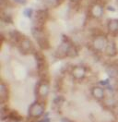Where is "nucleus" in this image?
Returning a JSON list of instances; mask_svg holds the SVG:
<instances>
[{
  "label": "nucleus",
  "mask_w": 118,
  "mask_h": 122,
  "mask_svg": "<svg viewBox=\"0 0 118 122\" xmlns=\"http://www.w3.org/2000/svg\"><path fill=\"white\" fill-rule=\"evenodd\" d=\"M32 35L33 37L36 39L38 45L40 46V47H42L43 49H47L49 47V43L48 40L45 37L44 31L42 30V29L39 28H33L32 29Z\"/></svg>",
  "instance_id": "f257e3e1"
},
{
  "label": "nucleus",
  "mask_w": 118,
  "mask_h": 122,
  "mask_svg": "<svg viewBox=\"0 0 118 122\" xmlns=\"http://www.w3.org/2000/svg\"><path fill=\"white\" fill-rule=\"evenodd\" d=\"M108 44V40L107 38L103 35V34H100V35H97L93 42H92V46L93 48L95 49L96 51L98 52H103L106 49V46Z\"/></svg>",
  "instance_id": "f03ea898"
},
{
  "label": "nucleus",
  "mask_w": 118,
  "mask_h": 122,
  "mask_svg": "<svg viewBox=\"0 0 118 122\" xmlns=\"http://www.w3.org/2000/svg\"><path fill=\"white\" fill-rule=\"evenodd\" d=\"M44 108L40 103H33L29 109V114L32 117H39L44 114Z\"/></svg>",
  "instance_id": "7ed1b4c3"
},
{
  "label": "nucleus",
  "mask_w": 118,
  "mask_h": 122,
  "mask_svg": "<svg viewBox=\"0 0 118 122\" xmlns=\"http://www.w3.org/2000/svg\"><path fill=\"white\" fill-rule=\"evenodd\" d=\"M46 18H47L46 10H44V9L38 10L36 13V17H35V23H36V27L35 28L42 29L43 25H44L45 20H46Z\"/></svg>",
  "instance_id": "20e7f679"
},
{
  "label": "nucleus",
  "mask_w": 118,
  "mask_h": 122,
  "mask_svg": "<svg viewBox=\"0 0 118 122\" xmlns=\"http://www.w3.org/2000/svg\"><path fill=\"white\" fill-rule=\"evenodd\" d=\"M86 74H87V69L83 66H76L72 69V76L77 80L84 79Z\"/></svg>",
  "instance_id": "39448f33"
},
{
  "label": "nucleus",
  "mask_w": 118,
  "mask_h": 122,
  "mask_svg": "<svg viewBox=\"0 0 118 122\" xmlns=\"http://www.w3.org/2000/svg\"><path fill=\"white\" fill-rule=\"evenodd\" d=\"M20 48L24 54H29L32 51L33 46L28 38H23L20 43Z\"/></svg>",
  "instance_id": "423d86ee"
},
{
  "label": "nucleus",
  "mask_w": 118,
  "mask_h": 122,
  "mask_svg": "<svg viewBox=\"0 0 118 122\" xmlns=\"http://www.w3.org/2000/svg\"><path fill=\"white\" fill-rule=\"evenodd\" d=\"M117 46L116 44L113 40H109L108 41V44L106 46V49H105V53L108 56H114L117 55Z\"/></svg>",
  "instance_id": "0eeeda50"
},
{
  "label": "nucleus",
  "mask_w": 118,
  "mask_h": 122,
  "mask_svg": "<svg viewBox=\"0 0 118 122\" xmlns=\"http://www.w3.org/2000/svg\"><path fill=\"white\" fill-rule=\"evenodd\" d=\"M49 90H50V87H49V84L47 81H42L39 83V86H38V94L40 97H46L49 93Z\"/></svg>",
  "instance_id": "6e6552de"
},
{
  "label": "nucleus",
  "mask_w": 118,
  "mask_h": 122,
  "mask_svg": "<svg viewBox=\"0 0 118 122\" xmlns=\"http://www.w3.org/2000/svg\"><path fill=\"white\" fill-rule=\"evenodd\" d=\"M103 11H104L103 7L101 4H99V3L93 4V5L91 6V8H90V13H91V15L93 16L94 18H96V19L101 18V17L103 15Z\"/></svg>",
  "instance_id": "1a4fd4ad"
},
{
  "label": "nucleus",
  "mask_w": 118,
  "mask_h": 122,
  "mask_svg": "<svg viewBox=\"0 0 118 122\" xmlns=\"http://www.w3.org/2000/svg\"><path fill=\"white\" fill-rule=\"evenodd\" d=\"M91 93L93 95V97L97 100H103L105 97L104 95V90L100 86H95L91 89Z\"/></svg>",
  "instance_id": "9d476101"
},
{
  "label": "nucleus",
  "mask_w": 118,
  "mask_h": 122,
  "mask_svg": "<svg viewBox=\"0 0 118 122\" xmlns=\"http://www.w3.org/2000/svg\"><path fill=\"white\" fill-rule=\"evenodd\" d=\"M106 73L111 79H115L118 77V68L114 65H110L106 68Z\"/></svg>",
  "instance_id": "9b49d317"
},
{
  "label": "nucleus",
  "mask_w": 118,
  "mask_h": 122,
  "mask_svg": "<svg viewBox=\"0 0 118 122\" xmlns=\"http://www.w3.org/2000/svg\"><path fill=\"white\" fill-rule=\"evenodd\" d=\"M108 30L111 33H117L118 32V20L116 19H113V20H110L109 22H108Z\"/></svg>",
  "instance_id": "f8f14e48"
},
{
  "label": "nucleus",
  "mask_w": 118,
  "mask_h": 122,
  "mask_svg": "<svg viewBox=\"0 0 118 122\" xmlns=\"http://www.w3.org/2000/svg\"><path fill=\"white\" fill-rule=\"evenodd\" d=\"M116 99L113 96H108L103 98V105L108 108H113L116 106Z\"/></svg>",
  "instance_id": "ddd939ff"
},
{
  "label": "nucleus",
  "mask_w": 118,
  "mask_h": 122,
  "mask_svg": "<svg viewBox=\"0 0 118 122\" xmlns=\"http://www.w3.org/2000/svg\"><path fill=\"white\" fill-rule=\"evenodd\" d=\"M36 59H37V66L40 71H43L45 67V59L44 57V55L41 53H36Z\"/></svg>",
  "instance_id": "4468645a"
},
{
  "label": "nucleus",
  "mask_w": 118,
  "mask_h": 122,
  "mask_svg": "<svg viewBox=\"0 0 118 122\" xmlns=\"http://www.w3.org/2000/svg\"><path fill=\"white\" fill-rule=\"evenodd\" d=\"M23 38H24V37H22L20 32H19V31H17V30H14V31H12V32L10 33V39H11V41H13L14 43H20V41H21Z\"/></svg>",
  "instance_id": "2eb2a0df"
},
{
  "label": "nucleus",
  "mask_w": 118,
  "mask_h": 122,
  "mask_svg": "<svg viewBox=\"0 0 118 122\" xmlns=\"http://www.w3.org/2000/svg\"><path fill=\"white\" fill-rule=\"evenodd\" d=\"M0 95H1V99L3 101H5V99H7V95H8L7 86L4 83H2L0 85Z\"/></svg>",
  "instance_id": "dca6fc26"
},
{
  "label": "nucleus",
  "mask_w": 118,
  "mask_h": 122,
  "mask_svg": "<svg viewBox=\"0 0 118 122\" xmlns=\"http://www.w3.org/2000/svg\"><path fill=\"white\" fill-rule=\"evenodd\" d=\"M23 14H24V16H26L28 18H30L31 15H32V9L31 8H25L23 10Z\"/></svg>",
  "instance_id": "f3484780"
},
{
  "label": "nucleus",
  "mask_w": 118,
  "mask_h": 122,
  "mask_svg": "<svg viewBox=\"0 0 118 122\" xmlns=\"http://www.w3.org/2000/svg\"><path fill=\"white\" fill-rule=\"evenodd\" d=\"M57 2H58V0H45V3L48 5V6H54L55 4H57Z\"/></svg>",
  "instance_id": "a211bd4d"
},
{
  "label": "nucleus",
  "mask_w": 118,
  "mask_h": 122,
  "mask_svg": "<svg viewBox=\"0 0 118 122\" xmlns=\"http://www.w3.org/2000/svg\"><path fill=\"white\" fill-rule=\"evenodd\" d=\"M15 2H17V3H19V4H25L26 2H27V0H14Z\"/></svg>",
  "instance_id": "6ab92c4d"
},
{
  "label": "nucleus",
  "mask_w": 118,
  "mask_h": 122,
  "mask_svg": "<svg viewBox=\"0 0 118 122\" xmlns=\"http://www.w3.org/2000/svg\"><path fill=\"white\" fill-rule=\"evenodd\" d=\"M51 120L49 118H44V119H42V120H39L38 122H50Z\"/></svg>",
  "instance_id": "aec40b11"
},
{
  "label": "nucleus",
  "mask_w": 118,
  "mask_h": 122,
  "mask_svg": "<svg viewBox=\"0 0 118 122\" xmlns=\"http://www.w3.org/2000/svg\"><path fill=\"white\" fill-rule=\"evenodd\" d=\"M61 121L62 122H72V121H70L69 119H66V118H62V119H61Z\"/></svg>",
  "instance_id": "412c9836"
},
{
  "label": "nucleus",
  "mask_w": 118,
  "mask_h": 122,
  "mask_svg": "<svg viewBox=\"0 0 118 122\" xmlns=\"http://www.w3.org/2000/svg\"><path fill=\"white\" fill-rule=\"evenodd\" d=\"M70 1H72V2H74V3H77L79 0H70Z\"/></svg>",
  "instance_id": "4be33fe9"
}]
</instances>
